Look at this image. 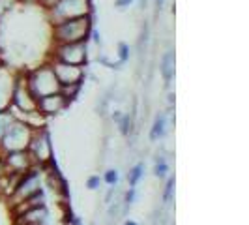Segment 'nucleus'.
<instances>
[{"label": "nucleus", "mask_w": 249, "mask_h": 225, "mask_svg": "<svg viewBox=\"0 0 249 225\" xmlns=\"http://www.w3.org/2000/svg\"><path fill=\"white\" fill-rule=\"evenodd\" d=\"M21 2H28V0H21Z\"/></svg>", "instance_id": "a878e982"}, {"label": "nucleus", "mask_w": 249, "mask_h": 225, "mask_svg": "<svg viewBox=\"0 0 249 225\" xmlns=\"http://www.w3.org/2000/svg\"><path fill=\"white\" fill-rule=\"evenodd\" d=\"M49 218V210L45 205H36L30 206L23 212L17 214V225H37L45 224V220Z\"/></svg>", "instance_id": "9d476101"}, {"label": "nucleus", "mask_w": 249, "mask_h": 225, "mask_svg": "<svg viewBox=\"0 0 249 225\" xmlns=\"http://www.w3.org/2000/svg\"><path fill=\"white\" fill-rule=\"evenodd\" d=\"M116 124L120 126V133L122 135H129V131H131V116L129 114H122Z\"/></svg>", "instance_id": "dca6fc26"}, {"label": "nucleus", "mask_w": 249, "mask_h": 225, "mask_svg": "<svg viewBox=\"0 0 249 225\" xmlns=\"http://www.w3.org/2000/svg\"><path fill=\"white\" fill-rule=\"evenodd\" d=\"M0 68H2V60H0Z\"/></svg>", "instance_id": "bb28decb"}, {"label": "nucleus", "mask_w": 249, "mask_h": 225, "mask_svg": "<svg viewBox=\"0 0 249 225\" xmlns=\"http://www.w3.org/2000/svg\"><path fill=\"white\" fill-rule=\"evenodd\" d=\"M127 60H129V45L122 41V43H118V64L122 66Z\"/></svg>", "instance_id": "a211bd4d"}, {"label": "nucleus", "mask_w": 249, "mask_h": 225, "mask_svg": "<svg viewBox=\"0 0 249 225\" xmlns=\"http://www.w3.org/2000/svg\"><path fill=\"white\" fill-rule=\"evenodd\" d=\"M175 64H176L175 53H173V51H167L161 56V62H160V66H161L160 70H161V75L167 85H171V81H173V77H175Z\"/></svg>", "instance_id": "ddd939ff"}, {"label": "nucleus", "mask_w": 249, "mask_h": 225, "mask_svg": "<svg viewBox=\"0 0 249 225\" xmlns=\"http://www.w3.org/2000/svg\"><path fill=\"white\" fill-rule=\"evenodd\" d=\"M68 105H70V101L66 100L60 92L47 94V96H43V98H37V101H36V109L41 112L43 116L58 114V112H62Z\"/></svg>", "instance_id": "1a4fd4ad"}, {"label": "nucleus", "mask_w": 249, "mask_h": 225, "mask_svg": "<svg viewBox=\"0 0 249 225\" xmlns=\"http://www.w3.org/2000/svg\"><path fill=\"white\" fill-rule=\"evenodd\" d=\"M92 17L83 15L75 19H66L56 25H53V41L54 43H81L88 41L92 32Z\"/></svg>", "instance_id": "f257e3e1"}, {"label": "nucleus", "mask_w": 249, "mask_h": 225, "mask_svg": "<svg viewBox=\"0 0 249 225\" xmlns=\"http://www.w3.org/2000/svg\"><path fill=\"white\" fill-rule=\"evenodd\" d=\"M135 197H137V189L133 186H129V189H127V193H125L124 197V205H125V210L135 203Z\"/></svg>", "instance_id": "4be33fe9"}, {"label": "nucleus", "mask_w": 249, "mask_h": 225, "mask_svg": "<svg viewBox=\"0 0 249 225\" xmlns=\"http://www.w3.org/2000/svg\"><path fill=\"white\" fill-rule=\"evenodd\" d=\"M39 184H41V180H39V173L36 171V167H30L28 171H25L21 175V178H19L17 188H15V191H13L12 195V199L17 201L15 205H19L21 201H25L30 195H34L37 189H41Z\"/></svg>", "instance_id": "6e6552de"}, {"label": "nucleus", "mask_w": 249, "mask_h": 225, "mask_svg": "<svg viewBox=\"0 0 249 225\" xmlns=\"http://www.w3.org/2000/svg\"><path fill=\"white\" fill-rule=\"evenodd\" d=\"M101 176L100 175H92V176H88V180H87V188L90 189V191H96V189H100L101 186Z\"/></svg>", "instance_id": "aec40b11"}, {"label": "nucleus", "mask_w": 249, "mask_h": 225, "mask_svg": "<svg viewBox=\"0 0 249 225\" xmlns=\"http://www.w3.org/2000/svg\"><path fill=\"white\" fill-rule=\"evenodd\" d=\"M169 173V165L165 160H160V162H156V167H154V175L158 176V178H165Z\"/></svg>", "instance_id": "6ab92c4d"}, {"label": "nucleus", "mask_w": 249, "mask_h": 225, "mask_svg": "<svg viewBox=\"0 0 249 225\" xmlns=\"http://www.w3.org/2000/svg\"><path fill=\"white\" fill-rule=\"evenodd\" d=\"M133 2H135V0H114V6H116L118 10H125V8H129Z\"/></svg>", "instance_id": "5701e85b"}, {"label": "nucleus", "mask_w": 249, "mask_h": 225, "mask_svg": "<svg viewBox=\"0 0 249 225\" xmlns=\"http://www.w3.org/2000/svg\"><path fill=\"white\" fill-rule=\"evenodd\" d=\"M154 2H156V4H158V8H161L163 4H165V0H154Z\"/></svg>", "instance_id": "393cba45"}, {"label": "nucleus", "mask_w": 249, "mask_h": 225, "mask_svg": "<svg viewBox=\"0 0 249 225\" xmlns=\"http://www.w3.org/2000/svg\"><path fill=\"white\" fill-rule=\"evenodd\" d=\"M51 68L56 75L60 87L64 85H83L85 81V68L83 66H73V64H66L60 60H51Z\"/></svg>", "instance_id": "0eeeda50"}, {"label": "nucleus", "mask_w": 249, "mask_h": 225, "mask_svg": "<svg viewBox=\"0 0 249 225\" xmlns=\"http://www.w3.org/2000/svg\"><path fill=\"white\" fill-rule=\"evenodd\" d=\"M25 81L28 90L32 92L34 98H43L47 94H54L60 92V83L56 79V75L53 72L51 64H43L39 68H34L25 74Z\"/></svg>", "instance_id": "f03ea898"}, {"label": "nucleus", "mask_w": 249, "mask_h": 225, "mask_svg": "<svg viewBox=\"0 0 249 225\" xmlns=\"http://www.w3.org/2000/svg\"><path fill=\"white\" fill-rule=\"evenodd\" d=\"M32 133H34V128H30L26 122L15 118L10 130L0 137V154L10 152V150H26Z\"/></svg>", "instance_id": "20e7f679"}, {"label": "nucleus", "mask_w": 249, "mask_h": 225, "mask_svg": "<svg viewBox=\"0 0 249 225\" xmlns=\"http://www.w3.org/2000/svg\"><path fill=\"white\" fill-rule=\"evenodd\" d=\"M13 85H15V77L10 75V72L2 66L0 68V111L6 109V107H10Z\"/></svg>", "instance_id": "9b49d317"}, {"label": "nucleus", "mask_w": 249, "mask_h": 225, "mask_svg": "<svg viewBox=\"0 0 249 225\" xmlns=\"http://www.w3.org/2000/svg\"><path fill=\"white\" fill-rule=\"evenodd\" d=\"M47 10L51 25H56L66 19H75V17H83L92 13V4L90 0H56L54 4H51Z\"/></svg>", "instance_id": "7ed1b4c3"}, {"label": "nucleus", "mask_w": 249, "mask_h": 225, "mask_svg": "<svg viewBox=\"0 0 249 225\" xmlns=\"http://www.w3.org/2000/svg\"><path fill=\"white\" fill-rule=\"evenodd\" d=\"M36 2H41V0H36Z\"/></svg>", "instance_id": "cd10ccee"}, {"label": "nucleus", "mask_w": 249, "mask_h": 225, "mask_svg": "<svg viewBox=\"0 0 249 225\" xmlns=\"http://www.w3.org/2000/svg\"><path fill=\"white\" fill-rule=\"evenodd\" d=\"M87 58V41H81V43H54L51 60H60L66 64H73V66H85Z\"/></svg>", "instance_id": "423d86ee"}, {"label": "nucleus", "mask_w": 249, "mask_h": 225, "mask_svg": "<svg viewBox=\"0 0 249 225\" xmlns=\"http://www.w3.org/2000/svg\"><path fill=\"white\" fill-rule=\"evenodd\" d=\"M17 2H19V0H0V17L12 12L13 6H15Z\"/></svg>", "instance_id": "412c9836"}, {"label": "nucleus", "mask_w": 249, "mask_h": 225, "mask_svg": "<svg viewBox=\"0 0 249 225\" xmlns=\"http://www.w3.org/2000/svg\"><path fill=\"white\" fill-rule=\"evenodd\" d=\"M118 178H120V175H118L116 169H107L101 180H103L107 186H116V184H118Z\"/></svg>", "instance_id": "f3484780"}, {"label": "nucleus", "mask_w": 249, "mask_h": 225, "mask_svg": "<svg viewBox=\"0 0 249 225\" xmlns=\"http://www.w3.org/2000/svg\"><path fill=\"white\" fill-rule=\"evenodd\" d=\"M175 176H169L167 178V184H165V191H163V203L165 205H171V201H173V193H175Z\"/></svg>", "instance_id": "2eb2a0df"}, {"label": "nucleus", "mask_w": 249, "mask_h": 225, "mask_svg": "<svg viewBox=\"0 0 249 225\" xmlns=\"http://www.w3.org/2000/svg\"><path fill=\"white\" fill-rule=\"evenodd\" d=\"M165 133H167V112H158L154 124L150 128V141L156 143L165 137Z\"/></svg>", "instance_id": "f8f14e48"}, {"label": "nucleus", "mask_w": 249, "mask_h": 225, "mask_svg": "<svg viewBox=\"0 0 249 225\" xmlns=\"http://www.w3.org/2000/svg\"><path fill=\"white\" fill-rule=\"evenodd\" d=\"M144 176V163L141 162L137 165H133L131 169H129V175H127V182H129V186L137 188V184L141 182V178Z\"/></svg>", "instance_id": "4468645a"}, {"label": "nucleus", "mask_w": 249, "mask_h": 225, "mask_svg": "<svg viewBox=\"0 0 249 225\" xmlns=\"http://www.w3.org/2000/svg\"><path fill=\"white\" fill-rule=\"evenodd\" d=\"M124 225H139L137 222H133V220H125Z\"/></svg>", "instance_id": "b1692460"}, {"label": "nucleus", "mask_w": 249, "mask_h": 225, "mask_svg": "<svg viewBox=\"0 0 249 225\" xmlns=\"http://www.w3.org/2000/svg\"><path fill=\"white\" fill-rule=\"evenodd\" d=\"M26 150H28L32 162H34V167H37V165L45 167L47 163L53 162V145H51L49 130H45V126L34 130Z\"/></svg>", "instance_id": "39448f33"}]
</instances>
